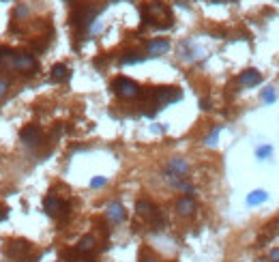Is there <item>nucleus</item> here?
Segmentation results:
<instances>
[{
    "instance_id": "1",
    "label": "nucleus",
    "mask_w": 279,
    "mask_h": 262,
    "mask_svg": "<svg viewBox=\"0 0 279 262\" xmlns=\"http://www.w3.org/2000/svg\"><path fill=\"white\" fill-rule=\"evenodd\" d=\"M142 22L148 26H155L159 30L172 28V13H170V9L164 3L155 0V3H150L148 7L142 9Z\"/></svg>"
},
{
    "instance_id": "2",
    "label": "nucleus",
    "mask_w": 279,
    "mask_h": 262,
    "mask_svg": "<svg viewBox=\"0 0 279 262\" xmlns=\"http://www.w3.org/2000/svg\"><path fill=\"white\" fill-rule=\"evenodd\" d=\"M32 251V243L26 239H9L3 245V254L11 262H32L34 258H28Z\"/></svg>"
},
{
    "instance_id": "3",
    "label": "nucleus",
    "mask_w": 279,
    "mask_h": 262,
    "mask_svg": "<svg viewBox=\"0 0 279 262\" xmlns=\"http://www.w3.org/2000/svg\"><path fill=\"white\" fill-rule=\"evenodd\" d=\"M136 211H138L140 217H144V219L150 223L152 230H164V228H166V217H164V213H161L152 202H148V200H138Z\"/></svg>"
},
{
    "instance_id": "4",
    "label": "nucleus",
    "mask_w": 279,
    "mask_h": 262,
    "mask_svg": "<svg viewBox=\"0 0 279 262\" xmlns=\"http://www.w3.org/2000/svg\"><path fill=\"white\" fill-rule=\"evenodd\" d=\"M97 13H99V9H95L91 5H77L73 9V13H71V26L77 28L79 32H84L93 26Z\"/></svg>"
},
{
    "instance_id": "5",
    "label": "nucleus",
    "mask_w": 279,
    "mask_h": 262,
    "mask_svg": "<svg viewBox=\"0 0 279 262\" xmlns=\"http://www.w3.org/2000/svg\"><path fill=\"white\" fill-rule=\"evenodd\" d=\"M189 172V164H187V159H183V157H172L168 161V166H166V180L170 185H176L181 178H185V174Z\"/></svg>"
},
{
    "instance_id": "6",
    "label": "nucleus",
    "mask_w": 279,
    "mask_h": 262,
    "mask_svg": "<svg viewBox=\"0 0 279 262\" xmlns=\"http://www.w3.org/2000/svg\"><path fill=\"white\" fill-rule=\"evenodd\" d=\"M43 211L54 219H67L69 217V204L65 200H60L58 196H52V194L43 200Z\"/></svg>"
},
{
    "instance_id": "7",
    "label": "nucleus",
    "mask_w": 279,
    "mask_h": 262,
    "mask_svg": "<svg viewBox=\"0 0 279 262\" xmlns=\"http://www.w3.org/2000/svg\"><path fill=\"white\" fill-rule=\"evenodd\" d=\"M11 69L22 71V73H34V71L39 69V65H37V58H34L30 52H13Z\"/></svg>"
},
{
    "instance_id": "8",
    "label": "nucleus",
    "mask_w": 279,
    "mask_h": 262,
    "mask_svg": "<svg viewBox=\"0 0 279 262\" xmlns=\"http://www.w3.org/2000/svg\"><path fill=\"white\" fill-rule=\"evenodd\" d=\"M110 88H112V93L118 95L121 99H136L140 95V86L129 78H116Z\"/></svg>"
},
{
    "instance_id": "9",
    "label": "nucleus",
    "mask_w": 279,
    "mask_h": 262,
    "mask_svg": "<svg viewBox=\"0 0 279 262\" xmlns=\"http://www.w3.org/2000/svg\"><path fill=\"white\" fill-rule=\"evenodd\" d=\"M20 140L26 148H37L39 144L43 142V129L39 125H26V127L20 131Z\"/></svg>"
},
{
    "instance_id": "10",
    "label": "nucleus",
    "mask_w": 279,
    "mask_h": 262,
    "mask_svg": "<svg viewBox=\"0 0 279 262\" xmlns=\"http://www.w3.org/2000/svg\"><path fill=\"white\" fill-rule=\"evenodd\" d=\"M195 209H197V204L193 200V196H183L181 200L176 202V213L181 215V217H191Z\"/></svg>"
},
{
    "instance_id": "11",
    "label": "nucleus",
    "mask_w": 279,
    "mask_h": 262,
    "mask_svg": "<svg viewBox=\"0 0 279 262\" xmlns=\"http://www.w3.org/2000/svg\"><path fill=\"white\" fill-rule=\"evenodd\" d=\"M50 78H52V82H56V84H65L71 78V69L65 65V62H56L50 71Z\"/></svg>"
},
{
    "instance_id": "12",
    "label": "nucleus",
    "mask_w": 279,
    "mask_h": 262,
    "mask_svg": "<svg viewBox=\"0 0 279 262\" xmlns=\"http://www.w3.org/2000/svg\"><path fill=\"white\" fill-rule=\"evenodd\" d=\"M105 215H107V219H110L112 223H123L125 217H127V213H125L121 202H110V204H107Z\"/></svg>"
},
{
    "instance_id": "13",
    "label": "nucleus",
    "mask_w": 279,
    "mask_h": 262,
    "mask_svg": "<svg viewBox=\"0 0 279 262\" xmlns=\"http://www.w3.org/2000/svg\"><path fill=\"white\" fill-rule=\"evenodd\" d=\"M170 50V41L168 39H152L146 43V52H148V56H161V54H166Z\"/></svg>"
},
{
    "instance_id": "14",
    "label": "nucleus",
    "mask_w": 279,
    "mask_h": 262,
    "mask_svg": "<svg viewBox=\"0 0 279 262\" xmlns=\"http://www.w3.org/2000/svg\"><path fill=\"white\" fill-rule=\"evenodd\" d=\"M238 82L243 86H256L262 82V76H260V71L258 69H245L243 73L238 76Z\"/></svg>"
},
{
    "instance_id": "15",
    "label": "nucleus",
    "mask_w": 279,
    "mask_h": 262,
    "mask_svg": "<svg viewBox=\"0 0 279 262\" xmlns=\"http://www.w3.org/2000/svg\"><path fill=\"white\" fill-rule=\"evenodd\" d=\"M75 249H77L82 256H88V254H91V251L95 249V237H93V234H84V237L77 241V247H75Z\"/></svg>"
},
{
    "instance_id": "16",
    "label": "nucleus",
    "mask_w": 279,
    "mask_h": 262,
    "mask_svg": "<svg viewBox=\"0 0 279 262\" xmlns=\"http://www.w3.org/2000/svg\"><path fill=\"white\" fill-rule=\"evenodd\" d=\"M268 200V194L264 192V189H256V192H251L247 196V204L249 206H258V204H264Z\"/></svg>"
},
{
    "instance_id": "17",
    "label": "nucleus",
    "mask_w": 279,
    "mask_h": 262,
    "mask_svg": "<svg viewBox=\"0 0 279 262\" xmlns=\"http://www.w3.org/2000/svg\"><path fill=\"white\" fill-rule=\"evenodd\" d=\"M146 56H142L138 52H125L123 58H121V65H136V62H142Z\"/></svg>"
},
{
    "instance_id": "18",
    "label": "nucleus",
    "mask_w": 279,
    "mask_h": 262,
    "mask_svg": "<svg viewBox=\"0 0 279 262\" xmlns=\"http://www.w3.org/2000/svg\"><path fill=\"white\" fill-rule=\"evenodd\" d=\"M221 129H223L221 125H217V127H215V129H213L209 135H206V140H204V142H206V146H215V144H217V138H219Z\"/></svg>"
},
{
    "instance_id": "19",
    "label": "nucleus",
    "mask_w": 279,
    "mask_h": 262,
    "mask_svg": "<svg viewBox=\"0 0 279 262\" xmlns=\"http://www.w3.org/2000/svg\"><path fill=\"white\" fill-rule=\"evenodd\" d=\"M262 101H264V103H275V101H277V93H275L273 86H266V88L262 90Z\"/></svg>"
},
{
    "instance_id": "20",
    "label": "nucleus",
    "mask_w": 279,
    "mask_h": 262,
    "mask_svg": "<svg viewBox=\"0 0 279 262\" xmlns=\"http://www.w3.org/2000/svg\"><path fill=\"white\" fill-rule=\"evenodd\" d=\"M273 155V146H268V144H266V146H260L258 151H256V157L260 159V161H264L266 157H271Z\"/></svg>"
},
{
    "instance_id": "21",
    "label": "nucleus",
    "mask_w": 279,
    "mask_h": 262,
    "mask_svg": "<svg viewBox=\"0 0 279 262\" xmlns=\"http://www.w3.org/2000/svg\"><path fill=\"white\" fill-rule=\"evenodd\" d=\"M105 183H107L105 176H95V178L91 180V187H93V189H99V187H103Z\"/></svg>"
},
{
    "instance_id": "22",
    "label": "nucleus",
    "mask_w": 279,
    "mask_h": 262,
    "mask_svg": "<svg viewBox=\"0 0 279 262\" xmlns=\"http://www.w3.org/2000/svg\"><path fill=\"white\" fill-rule=\"evenodd\" d=\"M7 90H9V80L0 78V99H3V97L7 95Z\"/></svg>"
},
{
    "instance_id": "23",
    "label": "nucleus",
    "mask_w": 279,
    "mask_h": 262,
    "mask_svg": "<svg viewBox=\"0 0 279 262\" xmlns=\"http://www.w3.org/2000/svg\"><path fill=\"white\" fill-rule=\"evenodd\" d=\"M9 213H11V209H9V206H5V204H0V221L9 219Z\"/></svg>"
},
{
    "instance_id": "24",
    "label": "nucleus",
    "mask_w": 279,
    "mask_h": 262,
    "mask_svg": "<svg viewBox=\"0 0 279 262\" xmlns=\"http://www.w3.org/2000/svg\"><path fill=\"white\" fill-rule=\"evenodd\" d=\"M15 15H17V17H24V15H28V7L20 5V7H17V11H15Z\"/></svg>"
},
{
    "instance_id": "25",
    "label": "nucleus",
    "mask_w": 279,
    "mask_h": 262,
    "mask_svg": "<svg viewBox=\"0 0 279 262\" xmlns=\"http://www.w3.org/2000/svg\"><path fill=\"white\" fill-rule=\"evenodd\" d=\"M200 107H202V110H211V101H209V99H202Z\"/></svg>"
},
{
    "instance_id": "26",
    "label": "nucleus",
    "mask_w": 279,
    "mask_h": 262,
    "mask_svg": "<svg viewBox=\"0 0 279 262\" xmlns=\"http://www.w3.org/2000/svg\"><path fill=\"white\" fill-rule=\"evenodd\" d=\"M271 258H273L275 262H279V249H273V254H271Z\"/></svg>"
},
{
    "instance_id": "27",
    "label": "nucleus",
    "mask_w": 279,
    "mask_h": 262,
    "mask_svg": "<svg viewBox=\"0 0 279 262\" xmlns=\"http://www.w3.org/2000/svg\"><path fill=\"white\" fill-rule=\"evenodd\" d=\"M142 262H157V260H155V258H144Z\"/></svg>"
},
{
    "instance_id": "28",
    "label": "nucleus",
    "mask_w": 279,
    "mask_h": 262,
    "mask_svg": "<svg viewBox=\"0 0 279 262\" xmlns=\"http://www.w3.org/2000/svg\"><path fill=\"white\" fill-rule=\"evenodd\" d=\"M65 3H67V5H71V3H73V0H65Z\"/></svg>"
}]
</instances>
